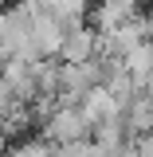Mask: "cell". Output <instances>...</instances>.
<instances>
[{"instance_id":"obj_1","label":"cell","mask_w":153,"mask_h":157,"mask_svg":"<svg viewBox=\"0 0 153 157\" xmlns=\"http://www.w3.org/2000/svg\"><path fill=\"white\" fill-rule=\"evenodd\" d=\"M43 137L51 145H63V141H90V118L82 114L78 102H59L51 114H43Z\"/></svg>"},{"instance_id":"obj_2","label":"cell","mask_w":153,"mask_h":157,"mask_svg":"<svg viewBox=\"0 0 153 157\" xmlns=\"http://www.w3.org/2000/svg\"><path fill=\"white\" fill-rule=\"evenodd\" d=\"M55 55L63 59V63H86V59H94V55H98V32H94V28H86V24L75 28V32H67Z\"/></svg>"},{"instance_id":"obj_3","label":"cell","mask_w":153,"mask_h":157,"mask_svg":"<svg viewBox=\"0 0 153 157\" xmlns=\"http://www.w3.org/2000/svg\"><path fill=\"white\" fill-rule=\"evenodd\" d=\"M47 153H51V141L43 137V141H20L8 157H47Z\"/></svg>"},{"instance_id":"obj_4","label":"cell","mask_w":153,"mask_h":157,"mask_svg":"<svg viewBox=\"0 0 153 157\" xmlns=\"http://www.w3.org/2000/svg\"><path fill=\"white\" fill-rule=\"evenodd\" d=\"M47 157H90V141H63V145H51Z\"/></svg>"}]
</instances>
